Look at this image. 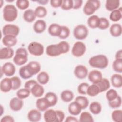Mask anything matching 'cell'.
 Returning a JSON list of instances; mask_svg holds the SVG:
<instances>
[{
  "instance_id": "f907efd6",
  "label": "cell",
  "mask_w": 122,
  "mask_h": 122,
  "mask_svg": "<svg viewBox=\"0 0 122 122\" xmlns=\"http://www.w3.org/2000/svg\"><path fill=\"white\" fill-rule=\"evenodd\" d=\"M89 85L86 82H82L80 84L77 88V91L79 93L82 95L87 94V90Z\"/></svg>"
},
{
  "instance_id": "cb8c5ba5",
  "label": "cell",
  "mask_w": 122,
  "mask_h": 122,
  "mask_svg": "<svg viewBox=\"0 0 122 122\" xmlns=\"http://www.w3.org/2000/svg\"><path fill=\"white\" fill-rule=\"evenodd\" d=\"M30 91L33 96L39 98L43 95L44 92V89L41 84L37 83L33 86Z\"/></svg>"
},
{
  "instance_id": "8fae6325",
  "label": "cell",
  "mask_w": 122,
  "mask_h": 122,
  "mask_svg": "<svg viewBox=\"0 0 122 122\" xmlns=\"http://www.w3.org/2000/svg\"><path fill=\"white\" fill-rule=\"evenodd\" d=\"M74 73L77 78L83 79L87 76L88 70L85 66L81 64L78 65L75 67Z\"/></svg>"
},
{
  "instance_id": "6125c7cd",
  "label": "cell",
  "mask_w": 122,
  "mask_h": 122,
  "mask_svg": "<svg viewBox=\"0 0 122 122\" xmlns=\"http://www.w3.org/2000/svg\"><path fill=\"white\" fill-rule=\"evenodd\" d=\"M36 1L38 2L39 3H40V4L45 5V4H46L49 2V0H37Z\"/></svg>"
},
{
  "instance_id": "6f0895ef",
  "label": "cell",
  "mask_w": 122,
  "mask_h": 122,
  "mask_svg": "<svg viewBox=\"0 0 122 122\" xmlns=\"http://www.w3.org/2000/svg\"><path fill=\"white\" fill-rule=\"evenodd\" d=\"M14 119L10 115H5L0 120V122H14Z\"/></svg>"
},
{
  "instance_id": "94428289",
  "label": "cell",
  "mask_w": 122,
  "mask_h": 122,
  "mask_svg": "<svg viewBox=\"0 0 122 122\" xmlns=\"http://www.w3.org/2000/svg\"><path fill=\"white\" fill-rule=\"evenodd\" d=\"M115 59H122V51L121 49L118 51L115 55Z\"/></svg>"
},
{
  "instance_id": "f546056e",
  "label": "cell",
  "mask_w": 122,
  "mask_h": 122,
  "mask_svg": "<svg viewBox=\"0 0 122 122\" xmlns=\"http://www.w3.org/2000/svg\"><path fill=\"white\" fill-rule=\"evenodd\" d=\"M96 84L98 86L100 93L108 90L110 87V81L106 78H102V80Z\"/></svg>"
},
{
  "instance_id": "d6986e66",
  "label": "cell",
  "mask_w": 122,
  "mask_h": 122,
  "mask_svg": "<svg viewBox=\"0 0 122 122\" xmlns=\"http://www.w3.org/2000/svg\"><path fill=\"white\" fill-rule=\"evenodd\" d=\"M46 26L47 25L44 20H38L34 23L33 29L36 33H41L45 30Z\"/></svg>"
},
{
  "instance_id": "ab89813d",
  "label": "cell",
  "mask_w": 122,
  "mask_h": 122,
  "mask_svg": "<svg viewBox=\"0 0 122 122\" xmlns=\"http://www.w3.org/2000/svg\"><path fill=\"white\" fill-rule=\"evenodd\" d=\"M34 12L36 17L41 18L46 16L47 14V10L44 7L39 6L36 8Z\"/></svg>"
},
{
  "instance_id": "c3c4849f",
  "label": "cell",
  "mask_w": 122,
  "mask_h": 122,
  "mask_svg": "<svg viewBox=\"0 0 122 122\" xmlns=\"http://www.w3.org/2000/svg\"><path fill=\"white\" fill-rule=\"evenodd\" d=\"M73 0H63L61 8L64 10H70L73 8Z\"/></svg>"
},
{
  "instance_id": "4316f807",
  "label": "cell",
  "mask_w": 122,
  "mask_h": 122,
  "mask_svg": "<svg viewBox=\"0 0 122 122\" xmlns=\"http://www.w3.org/2000/svg\"><path fill=\"white\" fill-rule=\"evenodd\" d=\"M120 6L119 0H107L105 2V8L108 11H112L117 9Z\"/></svg>"
},
{
  "instance_id": "d4e9b609",
  "label": "cell",
  "mask_w": 122,
  "mask_h": 122,
  "mask_svg": "<svg viewBox=\"0 0 122 122\" xmlns=\"http://www.w3.org/2000/svg\"><path fill=\"white\" fill-rule=\"evenodd\" d=\"M122 32V26L119 23H114L110 28V33L113 37H117L121 36Z\"/></svg>"
},
{
  "instance_id": "f1b7e54d",
  "label": "cell",
  "mask_w": 122,
  "mask_h": 122,
  "mask_svg": "<svg viewBox=\"0 0 122 122\" xmlns=\"http://www.w3.org/2000/svg\"><path fill=\"white\" fill-rule=\"evenodd\" d=\"M36 15L34 11L32 9L26 10L23 14V18L25 21L27 22H32L36 19Z\"/></svg>"
},
{
  "instance_id": "5b68a950",
  "label": "cell",
  "mask_w": 122,
  "mask_h": 122,
  "mask_svg": "<svg viewBox=\"0 0 122 122\" xmlns=\"http://www.w3.org/2000/svg\"><path fill=\"white\" fill-rule=\"evenodd\" d=\"M28 50L30 54L35 56H40L44 53V47L39 42L33 41L29 44Z\"/></svg>"
},
{
  "instance_id": "9f6ffc18",
  "label": "cell",
  "mask_w": 122,
  "mask_h": 122,
  "mask_svg": "<svg viewBox=\"0 0 122 122\" xmlns=\"http://www.w3.org/2000/svg\"><path fill=\"white\" fill-rule=\"evenodd\" d=\"M51 5L53 8H58L61 6L62 2V0H50Z\"/></svg>"
},
{
  "instance_id": "6da1fadb",
  "label": "cell",
  "mask_w": 122,
  "mask_h": 122,
  "mask_svg": "<svg viewBox=\"0 0 122 122\" xmlns=\"http://www.w3.org/2000/svg\"><path fill=\"white\" fill-rule=\"evenodd\" d=\"M108 63V58L103 54L93 56L89 60V64L91 67L100 69H103L106 68Z\"/></svg>"
},
{
  "instance_id": "8992f818",
  "label": "cell",
  "mask_w": 122,
  "mask_h": 122,
  "mask_svg": "<svg viewBox=\"0 0 122 122\" xmlns=\"http://www.w3.org/2000/svg\"><path fill=\"white\" fill-rule=\"evenodd\" d=\"M88 28L83 24L77 25L73 30L74 36L77 40H82L85 39L88 36Z\"/></svg>"
},
{
  "instance_id": "d6a6232c",
  "label": "cell",
  "mask_w": 122,
  "mask_h": 122,
  "mask_svg": "<svg viewBox=\"0 0 122 122\" xmlns=\"http://www.w3.org/2000/svg\"><path fill=\"white\" fill-rule=\"evenodd\" d=\"M74 98L73 92L70 90H66L62 91L61 94V98L64 102H68L72 100Z\"/></svg>"
},
{
  "instance_id": "4fadbf2b",
  "label": "cell",
  "mask_w": 122,
  "mask_h": 122,
  "mask_svg": "<svg viewBox=\"0 0 122 122\" xmlns=\"http://www.w3.org/2000/svg\"><path fill=\"white\" fill-rule=\"evenodd\" d=\"M10 108L14 112L20 111L23 105V102L22 99L17 97H14L12 98L10 102Z\"/></svg>"
},
{
  "instance_id": "681fc988",
  "label": "cell",
  "mask_w": 122,
  "mask_h": 122,
  "mask_svg": "<svg viewBox=\"0 0 122 122\" xmlns=\"http://www.w3.org/2000/svg\"><path fill=\"white\" fill-rule=\"evenodd\" d=\"M16 6L20 10H25L29 6V1L28 0H17Z\"/></svg>"
},
{
  "instance_id": "83f0119b",
  "label": "cell",
  "mask_w": 122,
  "mask_h": 122,
  "mask_svg": "<svg viewBox=\"0 0 122 122\" xmlns=\"http://www.w3.org/2000/svg\"><path fill=\"white\" fill-rule=\"evenodd\" d=\"M48 102L50 107L53 106L56 104L58 102V97L56 94L53 92H47L44 97Z\"/></svg>"
},
{
  "instance_id": "7c38bea8",
  "label": "cell",
  "mask_w": 122,
  "mask_h": 122,
  "mask_svg": "<svg viewBox=\"0 0 122 122\" xmlns=\"http://www.w3.org/2000/svg\"><path fill=\"white\" fill-rule=\"evenodd\" d=\"M43 117L46 122H58L56 110L51 109L46 110L44 113Z\"/></svg>"
},
{
  "instance_id": "5bb4252c",
  "label": "cell",
  "mask_w": 122,
  "mask_h": 122,
  "mask_svg": "<svg viewBox=\"0 0 122 122\" xmlns=\"http://www.w3.org/2000/svg\"><path fill=\"white\" fill-rule=\"evenodd\" d=\"M12 89V83L11 78H5L0 83V89L3 92H8Z\"/></svg>"
},
{
  "instance_id": "680465c9",
  "label": "cell",
  "mask_w": 122,
  "mask_h": 122,
  "mask_svg": "<svg viewBox=\"0 0 122 122\" xmlns=\"http://www.w3.org/2000/svg\"><path fill=\"white\" fill-rule=\"evenodd\" d=\"M73 9L77 10L79 9L82 5L83 1L82 0H73Z\"/></svg>"
},
{
  "instance_id": "44dd1931",
  "label": "cell",
  "mask_w": 122,
  "mask_h": 122,
  "mask_svg": "<svg viewBox=\"0 0 122 122\" xmlns=\"http://www.w3.org/2000/svg\"><path fill=\"white\" fill-rule=\"evenodd\" d=\"M68 110L71 114L75 116L79 114L82 109L79 104L74 101L69 104Z\"/></svg>"
},
{
  "instance_id": "484cf974",
  "label": "cell",
  "mask_w": 122,
  "mask_h": 122,
  "mask_svg": "<svg viewBox=\"0 0 122 122\" xmlns=\"http://www.w3.org/2000/svg\"><path fill=\"white\" fill-rule=\"evenodd\" d=\"M111 81L112 85L114 88H119L122 86V75L119 74H113L111 77Z\"/></svg>"
},
{
  "instance_id": "7a4b0ae2",
  "label": "cell",
  "mask_w": 122,
  "mask_h": 122,
  "mask_svg": "<svg viewBox=\"0 0 122 122\" xmlns=\"http://www.w3.org/2000/svg\"><path fill=\"white\" fill-rule=\"evenodd\" d=\"M3 17L7 22L14 21L18 16V10L16 7L12 4H7L3 10Z\"/></svg>"
},
{
  "instance_id": "bcb514c9",
  "label": "cell",
  "mask_w": 122,
  "mask_h": 122,
  "mask_svg": "<svg viewBox=\"0 0 122 122\" xmlns=\"http://www.w3.org/2000/svg\"><path fill=\"white\" fill-rule=\"evenodd\" d=\"M110 26V22L108 19L104 17L100 18L98 28L101 30H105Z\"/></svg>"
},
{
  "instance_id": "91938a15",
  "label": "cell",
  "mask_w": 122,
  "mask_h": 122,
  "mask_svg": "<svg viewBox=\"0 0 122 122\" xmlns=\"http://www.w3.org/2000/svg\"><path fill=\"white\" fill-rule=\"evenodd\" d=\"M65 122H79V120L75 118V117H73L72 116H69L67 117L65 120Z\"/></svg>"
},
{
  "instance_id": "ee69618b",
  "label": "cell",
  "mask_w": 122,
  "mask_h": 122,
  "mask_svg": "<svg viewBox=\"0 0 122 122\" xmlns=\"http://www.w3.org/2000/svg\"><path fill=\"white\" fill-rule=\"evenodd\" d=\"M118 94L116 90L113 89H111L108 90L106 93V98L108 102H111L115 99Z\"/></svg>"
},
{
  "instance_id": "60d3db41",
  "label": "cell",
  "mask_w": 122,
  "mask_h": 122,
  "mask_svg": "<svg viewBox=\"0 0 122 122\" xmlns=\"http://www.w3.org/2000/svg\"><path fill=\"white\" fill-rule=\"evenodd\" d=\"M30 91L25 88L19 89L16 93L17 97L20 99H24L28 97L30 94Z\"/></svg>"
},
{
  "instance_id": "7dc6e473",
  "label": "cell",
  "mask_w": 122,
  "mask_h": 122,
  "mask_svg": "<svg viewBox=\"0 0 122 122\" xmlns=\"http://www.w3.org/2000/svg\"><path fill=\"white\" fill-rule=\"evenodd\" d=\"M70 34L69 28L66 26H61V30L59 38L61 39H65L67 38Z\"/></svg>"
},
{
  "instance_id": "3957f363",
  "label": "cell",
  "mask_w": 122,
  "mask_h": 122,
  "mask_svg": "<svg viewBox=\"0 0 122 122\" xmlns=\"http://www.w3.org/2000/svg\"><path fill=\"white\" fill-rule=\"evenodd\" d=\"M28 54L25 48H19L16 51V54L13 57V61L17 65H23L28 61Z\"/></svg>"
},
{
  "instance_id": "f5cc1de1",
  "label": "cell",
  "mask_w": 122,
  "mask_h": 122,
  "mask_svg": "<svg viewBox=\"0 0 122 122\" xmlns=\"http://www.w3.org/2000/svg\"><path fill=\"white\" fill-rule=\"evenodd\" d=\"M61 50L62 54L67 53L70 50L69 44L65 41H61L58 43Z\"/></svg>"
},
{
  "instance_id": "ba28073f",
  "label": "cell",
  "mask_w": 122,
  "mask_h": 122,
  "mask_svg": "<svg viewBox=\"0 0 122 122\" xmlns=\"http://www.w3.org/2000/svg\"><path fill=\"white\" fill-rule=\"evenodd\" d=\"M2 31L4 36L10 35L16 37L20 32V29L17 25L7 24L3 27Z\"/></svg>"
},
{
  "instance_id": "8d00e7d4",
  "label": "cell",
  "mask_w": 122,
  "mask_h": 122,
  "mask_svg": "<svg viewBox=\"0 0 122 122\" xmlns=\"http://www.w3.org/2000/svg\"><path fill=\"white\" fill-rule=\"evenodd\" d=\"M20 76L23 79H28L32 77V75L30 72L26 65H24L20 68L19 71Z\"/></svg>"
},
{
  "instance_id": "2e32d148",
  "label": "cell",
  "mask_w": 122,
  "mask_h": 122,
  "mask_svg": "<svg viewBox=\"0 0 122 122\" xmlns=\"http://www.w3.org/2000/svg\"><path fill=\"white\" fill-rule=\"evenodd\" d=\"M2 42L6 47L11 48L16 44L17 39L16 36L13 35H5L2 39Z\"/></svg>"
},
{
  "instance_id": "f6af8a7d",
  "label": "cell",
  "mask_w": 122,
  "mask_h": 122,
  "mask_svg": "<svg viewBox=\"0 0 122 122\" xmlns=\"http://www.w3.org/2000/svg\"><path fill=\"white\" fill-rule=\"evenodd\" d=\"M108 104H109V106L112 109H115V108H117L120 107L122 104L121 97L118 95V96L115 99L113 100L112 101L108 102Z\"/></svg>"
},
{
  "instance_id": "30bf717a",
  "label": "cell",
  "mask_w": 122,
  "mask_h": 122,
  "mask_svg": "<svg viewBox=\"0 0 122 122\" xmlns=\"http://www.w3.org/2000/svg\"><path fill=\"white\" fill-rule=\"evenodd\" d=\"M46 52L47 55L51 57H56L62 54L58 44L48 45L46 48Z\"/></svg>"
},
{
  "instance_id": "277c9868",
  "label": "cell",
  "mask_w": 122,
  "mask_h": 122,
  "mask_svg": "<svg viewBox=\"0 0 122 122\" xmlns=\"http://www.w3.org/2000/svg\"><path fill=\"white\" fill-rule=\"evenodd\" d=\"M101 3L98 0H88L85 3L83 11L86 15H92L99 9Z\"/></svg>"
},
{
  "instance_id": "816d5d0a",
  "label": "cell",
  "mask_w": 122,
  "mask_h": 122,
  "mask_svg": "<svg viewBox=\"0 0 122 122\" xmlns=\"http://www.w3.org/2000/svg\"><path fill=\"white\" fill-rule=\"evenodd\" d=\"M12 83V89L13 90H16L18 89L21 86V81L20 79L17 76H14L11 78Z\"/></svg>"
},
{
  "instance_id": "603a6c76",
  "label": "cell",
  "mask_w": 122,
  "mask_h": 122,
  "mask_svg": "<svg viewBox=\"0 0 122 122\" xmlns=\"http://www.w3.org/2000/svg\"><path fill=\"white\" fill-rule=\"evenodd\" d=\"M61 30V26H60L57 23H52L48 27V31L49 34L51 36L59 37L60 34Z\"/></svg>"
},
{
  "instance_id": "e575fe53",
  "label": "cell",
  "mask_w": 122,
  "mask_h": 122,
  "mask_svg": "<svg viewBox=\"0 0 122 122\" xmlns=\"http://www.w3.org/2000/svg\"><path fill=\"white\" fill-rule=\"evenodd\" d=\"M49 74L45 71H41L40 72L37 77V80L38 82L41 85L47 84L49 81Z\"/></svg>"
},
{
  "instance_id": "7402d4cb",
  "label": "cell",
  "mask_w": 122,
  "mask_h": 122,
  "mask_svg": "<svg viewBox=\"0 0 122 122\" xmlns=\"http://www.w3.org/2000/svg\"><path fill=\"white\" fill-rule=\"evenodd\" d=\"M36 105L37 108L41 112L45 111L50 107L48 102L44 97L38 98L36 101Z\"/></svg>"
},
{
  "instance_id": "7bdbcfd3",
  "label": "cell",
  "mask_w": 122,
  "mask_h": 122,
  "mask_svg": "<svg viewBox=\"0 0 122 122\" xmlns=\"http://www.w3.org/2000/svg\"><path fill=\"white\" fill-rule=\"evenodd\" d=\"M112 118L114 122H121L122 121V111L115 110L112 113Z\"/></svg>"
},
{
  "instance_id": "11a10c76",
  "label": "cell",
  "mask_w": 122,
  "mask_h": 122,
  "mask_svg": "<svg viewBox=\"0 0 122 122\" xmlns=\"http://www.w3.org/2000/svg\"><path fill=\"white\" fill-rule=\"evenodd\" d=\"M57 118H58V122H62L63 121L65 118V114L61 110H56Z\"/></svg>"
},
{
  "instance_id": "52a82bcc",
  "label": "cell",
  "mask_w": 122,
  "mask_h": 122,
  "mask_svg": "<svg viewBox=\"0 0 122 122\" xmlns=\"http://www.w3.org/2000/svg\"><path fill=\"white\" fill-rule=\"evenodd\" d=\"M86 50L85 44L81 41H78L73 44L71 50V53L76 57H80L84 54Z\"/></svg>"
},
{
  "instance_id": "9a60e30c",
  "label": "cell",
  "mask_w": 122,
  "mask_h": 122,
  "mask_svg": "<svg viewBox=\"0 0 122 122\" xmlns=\"http://www.w3.org/2000/svg\"><path fill=\"white\" fill-rule=\"evenodd\" d=\"M88 79L93 84H96L102 78V74L101 71L94 70L91 71L88 74Z\"/></svg>"
},
{
  "instance_id": "836d02e7",
  "label": "cell",
  "mask_w": 122,
  "mask_h": 122,
  "mask_svg": "<svg viewBox=\"0 0 122 122\" xmlns=\"http://www.w3.org/2000/svg\"><path fill=\"white\" fill-rule=\"evenodd\" d=\"M75 101L77 102L81 107V109H86L89 105V101L87 97L84 96H78L75 99Z\"/></svg>"
},
{
  "instance_id": "1f68e13d",
  "label": "cell",
  "mask_w": 122,
  "mask_h": 122,
  "mask_svg": "<svg viewBox=\"0 0 122 122\" xmlns=\"http://www.w3.org/2000/svg\"><path fill=\"white\" fill-rule=\"evenodd\" d=\"M99 20L100 18L96 15H93L90 16L87 20V23L89 27L92 29L98 28Z\"/></svg>"
},
{
  "instance_id": "4dcf8cb0",
  "label": "cell",
  "mask_w": 122,
  "mask_h": 122,
  "mask_svg": "<svg viewBox=\"0 0 122 122\" xmlns=\"http://www.w3.org/2000/svg\"><path fill=\"white\" fill-rule=\"evenodd\" d=\"M122 10L121 7L111 11L109 16L110 19L114 22L118 21L121 19L122 17Z\"/></svg>"
},
{
  "instance_id": "db71d44e",
  "label": "cell",
  "mask_w": 122,
  "mask_h": 122,
  "mask_svg": "<svg viewBox=\"0 0 122 122\" xmlns=\"http://www.w3.org/2000/svg\"><path fill=\"white\" fill-rule=\"evenodd\" d=\"M37 81L34 80H30L27 81L24 84V88L28 89L30 91L31 90V89L33 87V86L37 83Z\"/></svg>"
},
{
  "instance_id": "d590c367",
  "label": "cell",
  "mask_w": 122,
  "mask_h": 122,
  "mask_svg": "<svg viewBox=\"0 0 122 122\" xmlns=\"http://www.w3.org/2000/svg\"><path fill=\"white\" fill-rule=\"evenodd\" d=\"M89 109L92 114L97 115L102 111V106L99 102H93L90 104Z\"/></svg>"
},
{
  "instance_id": "74e56055",
  "label": "cell",
  "mask_w": 122,
  "mask_h": 122,
  "mask_svg": "<svg viewBox=\"0 0 122 122\" xmlns=\"http://www.w3.org/2000/svg\"><path fill=\"white\" fill-rule=\"evenodd\" d=\"M99 93H100L99 89L96 84H92L89 85L87 90V94L91 97L95 96Z\"/></svg>"
},
{
  "instance_id": "9c48e42d",
  "label": "cell",
  "mask_w": 122,
  "mask_h": 122,
  "mask_svg": "<svg viewBox=\"0 0 122 122\" xmlns=\"http://www.w3.org/2000/svg\"><path fill=\"white\" fill-rule=\"evenodd\" d=\"M0 71L7 76H12L16 71V68L13 64L10 62H7L2 65Z\"/></svg>"
},
{
  "instance_id": "e0dca14e",
  "label": "cell",
  "mask_w": 122,
  "mask_h": 122,
  "mask_svg": "<svg viewBox=\"0 0 122 122\" xmlns=\"http://www.w3.org/2000/svg\"><path fill=\"white\" fill-rule=\"evenodd\" d=\"M27 118L30 122H36L41 120V114L38 109H32L28 112Z\"/></svg>"
},
{
  "instance_id": "f35d334b",
  "label": "cell",
  "mask_w": 122,
  "mask_h": 122,
  "mask_svg": "<svg viewBox=\"0 0 122 122\" xmlns=\"http://www.w3.org/2000/svg\"><path fill=\"white\" fill-rule=\"evenodd\" d=\"M79 122H93V118L91 114L88 112H82L80 116Z\"/></svg>"
},
{
  "instance_id": "b9f144b4",
  "label": "cell",
  "mask_w": 122,
  "mask_h": 122,
  "mask_svg": "<svg viewBox=\"0 0 122 122\" xmlns=\"http://www.w3.org/2000/svg\"><path fill=\"white\" fill-rule=\"evenodd\" d=\"M113 70L119 73L122 72V59H115L112 63Z\"/></svg>"
},
{
  "instance_id": "ffe728a7",
  "label": "cell",
  "mask_w": 122,
  "mask_h": 122,
  "mask_svg": "<svg viewBox=\"0 0 122 122\" xmlns=\"http://www.w3.org/2000/svg\"><path fill=\"white\" fill-rule=\"evenodd\" d=\"M26 66L32 75L38 73L40 71L41 68L40 64L36 61H31L29 62Z\"/></svg>"
},
{
  "instance_id": "ac0fdd59",
  "label": "cell",
  "mask_w": 122,
  "mask_h": 122,
  "mask_svg": "<svg viewBox=\"0 0 122 122\" xmlns=\"http://www.w3.org/2000/svg\"><path fill=\"white\" fill-rule=\"evenodd\" d=\"M14 50L11 48L4 47L0 50V59L1 60L9 59L14 55Z\"/></svg>"
}]
</instances>
